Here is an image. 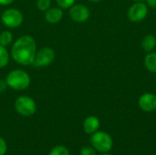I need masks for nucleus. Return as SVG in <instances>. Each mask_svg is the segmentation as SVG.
Listing matches in <instances>:
<instances>
[{
    "instance_id": "obj_1",
    "label": "nucleus",
    "mask_w": 156,
    "mask_h": 155,
    "mask_svg": "<svg viewBox=\"0 0 156 155\" xmlns=\"http://www.w3.org/2000/svg\"><path fill=\"white\" fill-rule=\"evenodd\" d=\"M37 54V43L28 35L18 37L11 48V57L19 65H32Z\"/></svg>"
},
{
    "instance_id": "obj_2",
    "label": "nucleus",
    "mask_w": 156,
    "mask_h": 155,
    "mask_svg": "<svg viewBox=\"0 0 156 155\" xmlns=\"http://www.w3.org/2000/svg\"><path fill=\"white\" fill-rule=\"evenodd\" d=\"M5 81L7 86L11 89L15 90H24L30 85V77L27 72L23 69H14L7 74Z\"/></svg>"
},
{
    "instance_id": "obj_3",
    "label": "nucleus",
    "mask_w": 156,
    "mask_h": 155,
    "mask_svg": "<svg viewBox=\"0 0 156 155\" xmlns=\"http://www.w3.org/2000/svg\"><path fill=\"white\" fill-rule=\"evenodd\" d=\"M16 111L22 116H31L37 111V105L35 100L28 96H20L15 101Z\"/></svg>"
},
{
    "instance_id": "obj_4",
    "label": "nucleus",
    "mask_w": 156,
    "mask_h": 155,
    "mask_svg": "<svg viewBox=\"0 0 156 155\" xmlns=\"http://www.w3.org/2000/svg\"><path fill=\"white\" fill-rule=\"evenodd\" d=\"M1 20L5 26L9 28H16L23 23L24 16L22 12L16 8H8L2 13Z\"/></svg>"
},
{
    "instance_id": "obj_5",
    "label": "nucleus",
    "mask_w": 156,
    "mask_h": 155,
    "mask_svg": "<svg viewBox=\"0 0 156 155\" xmlns=\"http://www.w3.org/2000/svg\"><path fill=\"white\" fill-rule=\"evenodd\" d=\"M90 142L92 146L99 152L107 153L112 147V137L103 132H97L90 138Z\"/></svg>"
},
{
    "instance_id": "obj_6",
    "label": "nucleus",
    "mask_w": 156,
    "mask_h": 155,
    "mask_svg": "<svg viewBox=\"0 0 156 155\" xmlns=\"http://www.w3.org/2000/svg\"><path fill=\"white\" fill-rule=\"evenodd\" d=\"M55 57H56L55 51L51 48H48V47L42 48L41 49L37 51V54H36V57L32 65L37 68L47 67L54 61Z\"/></svg>"
},
{
    "instance_id": "obj_7",
    "label": "nucleus",
    "mask_w": 156,
    "mask_h": 155,
    "mask_svg": "<svg viewBox=\"0 0 156 155\" xmlns=\"http://www.w3.org/2000/svg\"><path fill=\"white\" fill-rule=\"evenodd\" d=\"M69 15L73 21L77 23H83L90 17V10L86 5L78 4L69 7Z\"/></svg>"
},
{
    "instance_id": "obj_8",
    "label": "nucleus",
    "mask_w": 156,
    "mask_h": 155,
    "mask_svg": "<svg viewBox=\"0 0 156 155\" xmlns=\"http://www.w3.org/2000/svg\"><path fill=\"white\" fill-rule=\"evenodd\" d=\"M148 8L143 2H138L133 5L128 11V17L133 22H140L146 17Z\"/></svg>"
},
{
    "instance_id": "obj_9",
    "label": "nucleus",
    "mask_w": 156,
    "mask_h": 155,
    "mask_svg": "<svg viewBox=\"0 0 156 155\" xmlns=\"http://www.w3.org/2000/svg\"><path fill=\"white\" fill-rule=\"evenodd\" d=\"M140 108L147 112L156 110V95L153 93H145L139 99Z\"/></svg>"
},
{
    "instance_id": "obj_10",
    "label": "nucleus",
    "mask_w": 156,
    "mask_h": 155,
    "mask_svg": "<svg viewBox=\"0 0 156 155\" xmlns=\"http://www.w3.org/2000/svg\"><path fill=\"white\" fill-rule=\"evenodd\" d=\"M63 17V10L60 7H50L45 13V19L49 24H57Z\"/></svg>"
},
{
    "instance_id": "obj_11",
    "label": "nucleus",
    "mask_w": 156,
    "mask_h": 155,
    "mask_svg": "<svg viewBox=\"0 0 156 155\" xmlns=\"http://www.w3.org/2000/svg\"><path fill=\"white\" fill-rule=\"evenodd\" d=\"M99 127H100V121L95 116H90L84 121L83 128H84L85 132L88 134L96 132Z\"/></svg>"
},
{
    "instance_id": "obj_12",
    "label": "nucleus",
    "mask_w": 156,
    "mask_h": 155,
    "mask_svg": "<svg viewBox=\"0 0 156 155\" xmlns=\"http://www.w3.org/2000/svg\"><path fill=\"white\" fill-rule=\"evenodd\" d=\"M144 64L149 71L156 73V53H149L144 58Z\"/></svg>"
},
{
    "instance_id": "obj_13",
    "label": "nucleus",
    "mask_w": 156,
    "mask_h": 155,
    "mask_svg": "<svg viewBox=\"0 0 156 155\" xmlns=\"http://www.w3.org/2000/svg\"><path fill=\"white\" fill-rule=\"evenodd\" d=\"M142 46L144 48V49L147 52L152 51L156 46V39L155 37L153 35H147L144 39H143V43Z\"/></svg>"
},
{
    "instance_id": "obj_14",
    "label": "nucleus",
    "mask_w": 156,
    "mask_h": 155,
    "mask_svg": "<svg viewBox=\"0 0 156 155\" xmlns=\"http://www.w3.org/2000/svg\"><path fill=\"white\" fill-rule=\"evenodd\" d=\"M13 42V35L10 31L5 30L0 34V45L3 47H8Z\"/></svg>"
},
{
    "instance_id": "obj_15",
    "label": "nucleus",
    "mask_w": 156,
    "mask_h": 155,
    "mask_svg": "<svg viewBox=\"0 0 156 155\" xmlns=\"http://www.w3.org/2000/svg\"><path fill=\"white\" fill-rule=\"evenodd\" d=\"M9 62V54L5 47L0 45V69L5 68Z\"/></svg>"
},
{
    "instance_id": "obj_16",
    "label": "nucleus",
    "mask_w": 156,
    "mask_h": 155,
    "mask_svg": "<svg viewBox=\"0 0 156 155\" xmlns=\"http://www.w3.org/2000/svg\"><path fill=\"white\" fill-rule=\"evenodd\" d=\"M51 6V0H37V7L40 11H47Z\"/></svg>"
},
{
    "instance_id": "obj_17",
    "label": "nucleus",
    "mask_w": 156,
    "mask_h": 155,
    "mask_svg": "<svg viewBox=\"0 0 156 155\" xmlns=\"http://www.w3.org/2000/svg\"><path fill=\"white\" fill-rule=\"evenodd\" d=\"M49 155H69V150L64 146H56L51 150Z\"/></svg>"
},
{
    "instance_id": "obj_18",
    "label": "nucleus",
    "mask_w": 156,
    "mask_h": 155,
    "mask_svg": "<svg viewBox=\"0 0 156 155\" xmlns=\"http://www.w3.org/2000/svg\"><path fill=\"white\" fill-rule=\"evenodd\" d=\"M76 0H56L58 7L62 8V9H66V8H69L70 6L73 5V4L75 3Z\"/></svg>"
},
{
    "instance_id": "obj_19",
    "label": "nucleus",
    "mask_w": 156,
    "mask_h": 155,
    "mask_svg": "<svg viewBox=\"0 0 156 155\" xmlns=\"http://www.w3.org/2000/svg\"><path fill=\"white\" fill-rule=\"evenodd\" d=\"M80 155H96V152L90 147H83L80 150Z\"/></svg>"
},
{
    "instance_id": "obj_20",
    "label": "nucleus",
    "mask_w": 156,
    "mask_h": 155,
    "mask_svg": "<svg viewBox=\"0 0 156 155\" xmlns=\"http://www.w3.org/2000/svg\"><path fill=\"white\" fill-rule=\"evenodd\" d=\"M6 152V143L3 138L0 137V155H5Z\"/></svg>"
},
{
    "instance_id": "obj_21",
    "label": "nucleus",
    "mask_w": 156,
    "mask_h": 155,
    "mask_svg": "<svg viewBox=\"0 0 156 155\" xmlns=\"http://www.w3.org/2000/svg\"><path fill=\"white\" fill-rule=\"evenodd\" d=\"M7 88V83L5 81V79H0V93L4 92Z\"/></svg>"
},
{
    "instance_id": "obj_22",
    "label": "nucleus",
    "mask_w": 156,
    "mask_h": 155,
    "mask_svg": "<svg viewBox=\"0 0 156 155\" xmlns=\"http://www.w3.org/2000/svg\"><path fill=\"white\" fill-rule=\"evenodd\" d=\"M147 5L152 7V8H156V0H146Z\"/></svg>"
},
{
    "instance_id": "obj_23",
    "label": "nucleus",
    "mask_w": 156,
    "mask_h": 155,
    "mask_svg": "<svg viewBox=\"0 0 156 155\" xmlns=\"http://www.w3.org/2000/svg\"><path fill=\"white\" fill-rule=\"evenodd\" d=\"M15 0H0V5H10L14 2Z\"/></svg>"
},
{
    "instance_id": "obj_24",
    "label": "nucleus",
    "mask_w": 156,
    "mask_h": 155,
    "mask_svg": "<svg viewBox=\"0 0 156 155\" xmlns=\"http://www.w3.org/2000/svg\"><path fill=\"white\" fill-rule=\"evenodd\" d=\"M90 1L94 2V3H97V2H100V1H101V0H90Z\"/></svg>"
},
{
    "instance_id": "obj_25",
    "label": "nucleus",
    "mask_w": 156,
    "mask_h": 155,
    "mask_svg": "<svg viewBox=\"0 0 156 155\" xmlns=\"http://www.w3.org/2000/svg\"><path fill=\"white\" fill-rule=\"evenodd\" d=\"M134 1H137V2H142V1H144V0H134Z\"/></svg>"
},
{
    "instance_id": "obj_26",
    "label": "nucleus",
    "mask_w": 156,
    "mask_h": 155,
    "mask_svg": "<svg viewBox=\"0 0 156 155\" xmlns=\"http://www.w3.org/2000/svg\"><path fill=\"white\" fill-rule=\"evenodd\" d=\"M101 155H111V154H107V153H104V154H101Z\"/></svg>"
}]
</instances>
